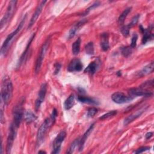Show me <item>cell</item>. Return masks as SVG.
Segmentation results:
<instances>
[{"label": "cell", "instance_id": "6da1fadb", "mask_svg": "<svg viewBox=\"0 0 154 154\" xmlns=\"http://www.w3.org/2000/svg\"><path fill=\"white\" fill-rule=\"evenodd\" d=\"M13 84L11 79L8 77L4 78L1 84V105H7L10 102L13 95Z\"/></svg>", "mask_w": 154, "mask_h": 154}, {"label": "cell", "instance_id": "7a4b0ae2", "mask_svg": "<svg viewBox=\"0 0 154 154\" xmlns=\"http://www.w3.org/2000/svg\"><path fill=\"white\" fill-rule=\"evenodd\" d=\"M26 14L22 19V20L20 21V22L19 23V24L17 26V27L16 28V29L14 31H13L11 33H10L7 37L5 40H4L3 44H2V46H1V53L2 55H5L7 54V52L8 49H9V47L10 46V45L11 44L12 42L13 41L14 38L19 32V31H20L23 25L24 24L25 19H26Z\"/></svg>", "mask_w": 154, "mask_h": 154}, {"label": "cell", "instance_id": "3957f363", "mask_svg": "<svg viewBox=\"0 0 154 154\" xmlns=\"http://www.w3.org/2000/svg\"><path fill=\"white\" fill-rule=\"evenodd\" d=\"M54 123L51 118H47L40 126L37 133L36 145L38 147L43 143L46 134L49 128Z\"/></svg>", "mask_w": 154, "mask_h": 154}, {"label": "cell", "instance_id": "277c9868", "mask_svg": "<svg viewBox=\"0 0 154 154\" xmlns=\"http://www.w3.org/2000/svg\"><path fill=\"white\" fill-rule=\"evenodd\" d=\"M17 2V1H10L9 2L6 13H5L3 17L1 20L0 28H1V31L4 28H5V26L8 25V22L10 21L11 18L13 17L16 10Z\"/></svg>", "mask_w": 154, "mask_h": 154}, {"label": "cell", "instance_id": "5b68a950", "mask_svg": "<svg viewBox=\"0 0 154 154\" xmlns=\"http://www.w3.org/2000/svg\"><path fill=\"white\" fill-rule=\"evenodd\" d=\"M23 101L20 102L17 105H16L13 109V120H14V124L16 125L17 128H19L23 117L24 116V109L23 107Z\"/></svg>", "mask_w": 154, "mask_h": 154}, {"label": "cell", "instance_id": "8992f818", "mask_svg": "<svg viewBox=\"0 0 154 154\" xmlns=\"http://www.w3.org/2000/svg\"><path fill=\"white\" fill-rule=\"evenodd\" d=\"M49 39H47L45 42L43 44L40 51L38 54V55L37 57V58L36 60L35 61V73H38L40 69H41V66L42 65V63H43V60L44 59V57L45 56L46 52L48 50V48L49 47Z\"/></svg>", "mask_w": 154, "mask_h": 154}, {"label": "cell", "instance_id": "52a82bcc", "mask_svg": "<svg viewBox=\"0 0 154 154\" xmlns=\"http://www.w3.org/2000/svg\"><path fill=\"white\" fill-rule=\"evenodd\" d=\"M66 137V132L64 131H61L57 135L52 144V151L51 153L57 154L60 153L61 147V144Z\"/></svg>", "mask_w": 154, "mask_h": 154}, {"label": "cell", "instance_id": "ba28073f", "mask_svg": "<svg viewBox=\"0 0 154 154\" xmlns=\"http://www.w3.org/2000/svg\"><path fill=\"white\" fill-rule=\"evenodd\" d=\"M16 128L17 127L14 124V123H12L9 127V131H8V134L7 137V146H6V151L7 153H10L11 152V150L13 144V142L14 141V139L16 135Z\"/></svg>", "mask_w": 154, "mask_h": 154}, {"label": "cell", "instance_id": "9c48e42d", "mask_svg": "<svg viewBox=\"0 0 154 154\" xmlns=\"http://www.w3.org/2000/svg\"><path fill=\"white\" fill-rule=\"evenodd\" d=\"M134 97L132 96H126L125 93L120 91L115 92L111 95V99L116 103L122 104L131 102Z\"/></svg>", "mask_w": 154, "mask_h": 154}, {"label": "cell", "instance_id": "30bf717a", "mask_svg": "<svg viewBox=\"0 0 154 154\" xmlns=\"http://www.w3.org/2000/svg\"><path fill=\"white\" fill-rule=\"evenodd\" d=\"M46 91H47V85L46 83H43L42 84L40 87V88L38 91L37 98L35 100V108L36 111H37L39 109L41 104L44 101V99L45 98V96L46 94Z\"/></svg>", "mask_w": 154, "mask_h": 154}, {"label": "cell", "instance_id": "8fae6325", "mask_svg": "<svg viewBox=\"0 0 154 154\" xmlns=\"http://www.w3.org/2000/svg\"><path fill=\"white\" fill-rule=\"evenodd\" d=\"M153 25L151 24L147 28H144L141 25L140 26V30L143 33V37L142 38V43L143 45L146 44L149 41L152 40L153 38V34L152 33L153 29Z\"/></svg>", "mask_w": 154, "mask_h": 154}, {"label": "cell", "instance_id": "7c38bea8", "mask_svg": "<svg viewBox=\"0 0 154 154\" xmlns=\"http://www.w3.org/2000/svg\"><path fill=\"white\" fill-rule=\"evenodd\" d=\"M129 93L132 96H151L153 92L149 90L144 89L140 87L137 88H132L129 90Z\"/></svg>", "mask_w": 154, "mask_h": 154}, {"label": "cell", "instance_id": "4fadbf2b", "mask_svg": "<svg viewBox=\"0 0 154 154\" xmlns=\"http://www.w3.org/2000/svg\"><path fill=\"white\" fill-rule=\"evenodd\" d=\"M46 2H47L46 1H42V2L39 4V5L37 6V8L35 9L34 13H33V14H32V17H31V19H30V21H29V24H28V29L30 28H31L32 26V25L34 24V23L35 22V21L37 20V19H38V17H39L40 13H42V10H43V7H44L45 4L46 3Z\"/></svg>", "mask_w": 154, "mask_h": 154}, {"label": "cell", "instance_id": "5bb4252c", "mask_svg": "<svg viewBox=\"0 0 154 154\" xmlns=\"http://www.w3.org/2000/svg\"><path fill=\"white\" fill-rule=\"evenodd\" d=\"M83 68V65L80 61V60L78 58H74L70 62L68 67L67 70L69 72H80L82 70Z\"/></svg>", "mask_w": 154, "mask_h": 154}, {"label": "cell", "instance_id": "9a60e30c", "mask_svg": "<svg viewBox=\"0 0 154 154\" xmlns=\"http://www.w3.org/2000/svg\"><path fill=\"white\" fill-rule=\"evenodd\" d=\"M87 22V20L86 19H82L80 21L78 22L75 25H73L69 32L68 38L70 39L72 37H73L76 35V32L80 29V28L81 27H82V26H84L85 25V23Z\"/></svg>", "mask_w": 154, "mask_h": 154}, {"label": "cell", "instance_id": "2e32d148", "mask_svg": "<svg viewBox=\"0 0 154 154\" xmlns=\"http://www.w3.org/2000/svg\"><path fill=\"white\" fill-rule=\"evenodd\" d=\"M94 123H92L90 127L87 129L86 132L84 134L83 136L82 137V138L79 140V146H78V149L79 151H81L83 150L84 146V144L85 143L86 140L87 139V138L88 137V136L90 135V134L91 133V132L93 131V129L94 128Z\"/></svg>", "mask_w": 154, "mask_h": 154}, {"label": "cell", "instance_id": "e0dca14e", "mask_svg": "<svg viewBox=\"0 0 154 154\" xmlns=\"http://www.w3.org/2000/svg\"><path fill=\"white\" fill-rule=\"evenodd\" d=\"M154 69V63L153 61L144 66L139 72L137 73L138 77H143L145 75H149L153 72Z\"/></svg>", "mask_w": 154, "mask_h": 154}, {"label": "cell", "instance_id": "ac0fdd59", "mask_svg": "<svg viewBox=\"0 0 154 154\" xmlns=\"http://www.w3.org/2000/svg\"><path fill=\"white\" fill-rule=\"evenodd\" d=\"M100 47L103 51H107L109 48V35L106 32L100 34Z\"/></svg>", "mask_w": 154, "mask_h": 154}, {"label": "cell", "instance_id": "d6986e66", "mask_svg": "<svg viewBox=\"0 0 154 154\" xmlns=\"http://www.w3.org/2000/svg\"><path fill=\"white\" fill-rule=\"evenodd\" d=\"M144 109H141V110H138L137 112L129 115V116H128L123 122V124L124 125H128V124H129L130 123H131L132 122H133L134 120H135V119H137V118H138L141 114L142 113L144 112Z\"/></svg>", "mask_w": 154, "mask_h": 154}, {"label": "cell", "instance_id": "ffe728a7", "mask_svg": "<svg viewBox=\"0 0 154 154\" xmlns=\"http://www.w3.org/2000/svg\"><path fill=\"white\" fill-rule=\"evenodd\" d=\"M35 35V33H34V34L31 36V37L29 38V40H28V42L27 45H26V46L25 50L23 51V52L22 53V55L20 56V58H19V63H18V64H17V66H20L21 65V64L23 62V61H24V60H25V57H26V55H27V53H28V49H29V47H30V45H31V43H32L33 39L34 38Z\"/></svg>", "mask_w": 154, "mask_h": 154}, {"label": "cell", "instance_id": "44dd1931", "mask_svg": "<svg viewBox=\"0 0 154 154\" xmlns=\"http://www.w3.org/2000/svg\"><path fill=\"white\" fill-rule=\"evenodd\" d=\"M25 120L27 124H30L32 122L35 121L37 119L36 115H35L31 110H26L25 112Z\"/></svg>", "mask_w": 154, "mask_h": 154}, {"label": "cell", "instance_id": "7402d4cb", "mask_svg": "<svg viewBox=\"0 0 154 154\" xmlns=\"http://www.w3.org/2000/svg\"><path fill=\"white\" fill-rule=\"evenodd\" d=\"M97 67H98L97 63L95 61H92L84 69V72L89 73L90 75H93L96 72L97 69Z\"/></svg>", "mask_w": 154, "mask_h": 154}, {"label": "cell", "instance_id": "603a6c76", "mask_svg": "<svg viewBox=\"0 0 154 154\" xmlns=\"http://www.w3.org/2000/svg\"><path fill=\"white\" fill-rule=\"evenodd\" d=\"M75 103V96L74 94H70L64 101V109L66 110L70 109L73 106Z\"/></svg>", "mask_w": 154, "mask_h": 154}, {"label": "cell", "instance_id": "cb8c5ba5", "mask_svg": "<svg viewBox=\"0 0 154 154\" xmlns=\"http://www.w3.org/2000/svg\"><path fill=\"white\" fill-rule=\"evenodd\" d=\"M78 100L82 103H90V104H94V105H97L99 104V102L93 99V98L87 97V96H79L78 97Z\"/></svg>", "mask_w": 154, "mask_h": 154}, {"label": "cell", "instance_id": "d4e9b609", "mask_svg": "<svg viewBox=\"0 0 154 154\" xmlns=\"http://www.w3.org/2000/svg\"><path fill=\"white\" fill-rule=\"evenodd\" d=\"M131 10L132 7H128L123 10V11L122 13V14L119 16L118 18V23L119 25H122L124 23L125 19L126 18L128 14L131 11Z\"/></svg>", "mask_w": 154, "mask_h": 154}, {"label": "cell", "instance_id": "484cf974", "mask_svg": "<svg viewBox=\"0 0 154 154\" xmlns=\"http://www.w3.org/2000/svg\"><path fill=\"white\" fill-rule=\"evenodd\" d=\"M81 43V40L80 38H78L72 44V53L74 55H76L79 54L80 51Z\"/></svg>", "mask_w": 154, "mask_h": 154}, {"label": "cell", "instance_id": "4316f807", "mask_svg": "<svg viewBox=\"0 0 154 154\" xmlns=\"http://www.w3.org/2000/svg\"><path fill=\"white\" fill-rule=\"evenodd\" d=\"M85 51L86 54L88 55H93L94 52V45L93 42H88L85 46Z\"/></svg>", "mask_w": 154, "mask_h": 154}, {"label": "cell", "instance_id": "83f0119b", "mask_svg": "<svg viewBox=\"0 0 154 154\" xmlns=\"http://www.w3.org/2000/svg\"><path fill=\"white\" fill-rule=\"evenodd\" d=\"M79 138L75 139L70 144V147H69V149L67 151V153H72L74 152V150H75V149L79 146Z\"/></svg>", "mask_w": 154, "mask_h": 154}, {"label": "cell", "instance_id": "f1b7e54d", "mask_svg": "<svg viewBox=\"0 0 154 154\" xmlns=\"http://www.w3.org/2000/svg\"><path fill=\"white\" fill-rule=\"evenodd\" d=\"M117 111L116 110H112L111 111H109L106 114H103L102 116H101L100 117H99V119L100 120H105V119H107L109 117H113L115 115H116Z\"/></svg>", "mask_w": 154, "mask_h": 154}, {"label": "cell", "instance_id": "f546056e", "mask_svg": "<svg viewBox=\"0 0 154 154\" xmlns=\"http://www.w3.org/2000/svg\"><path fill=\"white\" fill-rule=\"evenodd\" d=\"M132 49L130 46H125L122 48L121 49V53L125 57H129L132 53Z\"/></svg>", "mask_w": 154, "mask_h": 154}, {"label": "cell", "instance_id": "4dcf8cb0", "mask_svg": "<svg viewBox=\"0 0 154 154\" xmlns=\"http://www.w3.org/2000/svg\"><path fill=\"white\" fill-rule=\"evenodd\" d=\"M144 89H146V90H149V88H152L153 87V79H151V80H149V81H146L144 82V83H143L140 86H139Z\"/></svg>", "mask_w": 154, "mask_h": 154}, {"label": "cell", "instance_id": "1f68e13d", "mask_svg": "<svg viewBox=\"0 0 154 154\" xmlns=\"http://www.w3.org/2000/svg\"><path fill=\"white\" fill-rule=\"evenodd\" d=\"M97 112V109L94 107H91L87 110V116L88 117H93Z\"/></svg>", "mask_w": 154, "mask_h": 154}, {"label": "cell", "instance_id": "d6a6232c", "mask_svg": "<svg viewBox=\"0 0 154 154\" xmlns=\"http://www.w3.org/2000/svg\"><path fill=\"white\" fill-rule=\"evenodd\" d=\"M99 5H100V3H99V2H96L94 3V4H92L90 7H89L88 8H87V9L85 10V11L84 13H83L82 16H85V15H87L91 10H92L93 9H94V8L97 7L99 6Z\"/></svg>", "mask_w": 154, "mask_h": 154}, {"label": "cell", "instance_id": "836d02e7", "mask_svg": "<svg viewBox=\"0 0 154 154\" xmlns=\"http://www.w3.org/2000/svg\"><path fill=\"white\" fill-rule=\"evenodd\" d=\"M130 27L128 25H125L123 26L122 28H121V32L122 33V34L125 36L127 37L128 35H129V31H130Z\"/></svg>", "mask_w": 154, "mask_h": 154}, {"label": "cell", "instance_id": "e575fe53", "mask_svg": "<svg viewBox=\"0 0 154 154\" xmlns=\"http://www.w3.org/2000/svg\"><path fill=\"white\" fill-rule=\"evenodd\" d=\"M137 39H138V35L136 33H135L131 38V45H130V47L131 48H134L136 46Z\"/></svg>", "mask_w": 154, "mask_h": 154}, {"label": "cell", "instance_id": "d590c367", "mask_svg": "<svg viewBox=\"0 0 154 154\" xmlns=\"http://www.w3.org/2000/svg\"><path fill=\"white\" fill-rule=\"evenodd\" d=\"M139 17H140V14H137L132 18L131 22L128 24V25L129 26L130 28H132V26H134V25H135L137 23Z\"/></svg>", "mask_w": 154, "mask_h": 154}, {"label": "cell", "instance_id": "8d00e7d4", "mask_svg": "<svg viewBox=\"0 0 154 154\" xmlns=\"http://www.w3.org/2000/svg\"><path fill=\"white\" fill-rule=\"evenodd\" d=\"M150 149V147H149V146H144V147H140L139 149H137L135 151H134V152L135 153H143L145 151H147V150H149V149Z\"/></svg>", "mask_w": 154, "mask_h": 154}, {"label": "cell", "instance_id": "74e56055", "mask_svg": "<svg viewBox=\"0 0 154 154\" xmlns=\"http://www.w3.org/2000/svg\"><path fill=\"white\" fill-rule=\"evenodd\" d=\"M54 67H55V70H54V74L57 75L58 73V72H60L61 67V65L60 63H56L54 64Z\"/></svg>", "mask_w": 154, "mask_h": 154}, {"label": "cell", "instance_id": "f35d334b", "mask_svg": "<svg viewBox=\"0 0 154 154\" xmlns=\"http://www.w3.org/2000/svg\"><path fill=\"white\" fill-rule=\"evenodd\" d=\"M57 109H55V108H54L53 109V110H52V114H51V117H50V118L52 120V121L54 122H55V120H56V117H57Z\"/></svg>", "mask_w": 154, "mask_h": 154}, {"label": "cell", "instance_id": "ab89813d", "mask_svg": "<svg viewBox=\"0 0 154 154\" xmlns=\"http://www.w3.org/2000/svg\"><path fill=\"white\" fill-rule=\"evenodd\" d=\"M0 117H1V123H3L5 122V118H4V114H3V111L2 109L1 110Z\"/></svg>", "mask_w": 154, "mask_h": 154}, {"label": "cell", "instance_id": "60d3db41", "mask_svg": "<svg viewBox=\"0 0 154 154\" xmlns=\"http://www.w3.org/2000/svg\"><path fill=\"white\" fill-rule=\"evenodd\" d=\"M153 135V132H147L146 135H145V137L146 139H149Z\"/></svg>", "mask_w": 154, "mask_h": 154}, {"label": "cell", "instance_id": "b9f144b4", "mask_svg": "<svg viewBox=\"0 0 154 154\" xmlns=\"http://www.w3.org/2000/svg\"><path fill=\"white\" fill-rule=\"evenodd\" d=\"M38 153H46V152H45V151H43V150H40V151L38 152Z\"/></svg>", "mask_w": 154, "mask_h": 154}, {"label": "cell", "instance_id": "7bdbcfd3", "mask_svg": "<svg viewBox=\"0 0 154 154\" xmlns=\"http://www.w3.org/2000/svg\"><path fill=\"white\" fill-rule=\"evenodd\" d=\"M117 75L119 76H120L121 75V71H119L117 73Z\"/></svg>", "mask_w": 154, "mask_h": 154}]
</instances>
